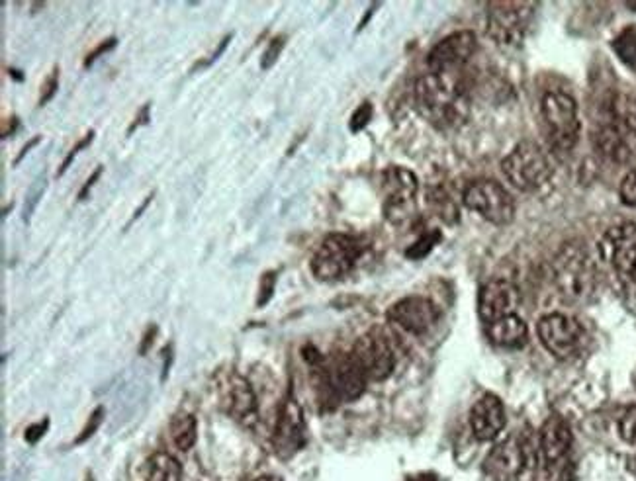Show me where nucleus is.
I'll return each mask as SVG.
<instances>
[{
    "label": "nucleus",
    "instance_id": "obj_1",
    "mask_svg": "<svg viewBox=\"0 0 636 481\" xmlns=\"http://www.w3.org/2000/svg\"><path fill=\"white\" fill-rule=\"evenodd\" d=\"M419 112L439 128H458L468 120V88L456 73H429L415 85Z\"/></svg>",
    "mask_w": 636,
    "mask_h": 481
},
{
    "label": "nucleus",
    "instance_id": "obj_2",
    "mask_svg": "<svg viewBox=\"0 0 636 481\" xmlns=\"http://www.w3.org/2000/svg\"><path fill=\"white\" fill-rule=\"evenodd\" d=\"M552 274L558 290L572 302H588L597 286V268L582 241H568L558 251Z\"/></svg>",
    "mask_w": 636,
    "mask_h": 481
},
{
    "label": "nucleus",
    "instance_id": "obj_3",
    "mask_svg": "<svg viewBox=\"0 0 636 481\" xmlns=\"http://www.w3.org/2000/svg\"><path fill=\"white\" fill-rule=\"evenodd\" d=\"M363 253L364 243L359 237L333 233L319 245L312 259V272L321 282L341 280L355 268Z\"/></svg>",
    "mask_w": 636,
    "mask_h": 481
},
{
    "label": "nucleus",
    "instance_id": "obj_4",
    "mask_svg": "<svg viewBox=\"0 0 636 481\" xmlns=\"http://www.w3.org/2000/svg\"><path fill=\"white\" fill-rule=\"evenodd\" d=\"M501 171L515 188L523 192H531L545 186L552 176V167L545 151L533 141L519 143L503 159Z\"/></svg>",
    "mask_w": 636,
    "mask_h": 481
},
{
    "label": "nucleus",
    "instance_id": "obj_5",
    "mask_svg": "<svg viewBox=\"0 0 636 481\" xmlns=\"http://www.w3.org/2000/svg\"><path fill=\"white\" fill-rule=\"evenodd\" d=\"M543 120L550 145L556 151H570L578 143L580 137V120H578V106L576 100L566 92H546L543 96Z\"/></svg>",
    "mask_w": 636,
    "mask_h": 481
},
{
    "label": "nucleus",
    "instance_id": "obj_6",
    "mask_svg": "<svg viewBox=\"0 0 636 481\" xmlns=\"http://www.w3.org/2000/svg\"><path fill=\"white\" fill-rule=\"evenodd\" d=\"M601 257L615 268L625 292L636 298V223L611 227L601 243Z\"/></svg>",
    "mask_w": 636,
    "mask_h": 481
},
{
    "label": "nucleus",
    "instance_id": "obj_7",
    "mask_svg": "<svg viewBox=\"0 0 636 481\" xmlns=\"http://www.w3.org/2000/svg\"><path fill=\"white\" fill-rule=\"evenodd\" d=\"M462 202L468 210L480 214L494 225H507L515 218V202L511 194L496 180H474L464 190Z\"/></svg>",
    "mask_w": 636,
    "mask_h": 481
},
{
    "label": "nucleus",
    "instance_id": "obj_8",
    "mask_svg": "<svg viewBox=\"0 0 636 481\" xmlns=\"http://www.w3.org/2000/svg\"><path fill=\"white\" fill-rule=\"evenodd\" d=\"M535 464V442L527 433L505 438L488 456L484 470L494 481L515 480L523 470Z\"/></svg>",
    "mask_w": 636,
    "mask_h": 481
},
{
    "label": "nucleus",
    "instance_id": "obj_9",
    "mask_svg": "<svg viewBox=\"0 0 636 481\" xmlns=\"http://www.w3.org/2000/svg\"><path fill=\"white\" fill-rule=\"evenodd\" d=\"M419 180L409 169L390 167L382 173L384 218L392 223H404L415 214V198Z\"/></svg>",
    "mask_w": 636,
    "mask_h": 481
},
{
    "label": "nucleus",
    "instance_id": "obj_10",
    "mask_svg": "<svg viewBox=\"0 0 636 481\" xmlns=\"http://www.w3.org/2000/svg\"><path fill=\"white\" fill-rule=\"evenodd\" d=\"M529 8L523 2H492L486 18L490 38L503 47H519L525 38Z\"/></svg>",
    "mask_w": 636,
    "mask_h": 481
},
{
    "label": "nucleus",
    "instance_id": "obj_11",
    "mask_svg": "<svg viewBox=\"0 0 636 481\" xmlns=\"http://www.w3.org/2000/svg\"><path fill=\"white\" fill-rule=\"evenodd\" d=\"M308 442V427L304 419V411L300 403L288 395L278 411V419L274 425L273 446L274 452L288 460L294 454H298Z\"/></svg>",
    "mask_w": 636,
    "mask_h": 481
},
{
    "label": "nucleus",
    "instance_id": "obj_12",
    "mask_svg": "<svg viewBox=\"0 0 636 481\" xmlns=\"http://www.w3.org/2000/svg\"><path fill=\"white\" fill-rule=\"evenodd\" d=\"M353 356L363 368L368 382L386 380L396 366V356H394L392 345L380 329H372L364 333L363 337L355 343Z\"/></svg>",
    "mask_w": 636,
    "mask_h": 481
},
{
    "label": "nucleus",
    "instance_id": "obj_13",
    "mask_svg": "<svg viewBox=\"0 0 636 481\" xmlns=\"http://www.w3.org/2000/svg\"><path fill=\"white\" fill-rule=\"evenodd\" d=\"M537 333L545 349L556 358H570L576 354L584 337L580 323L564 313L545 315L537 325Z\"/></svg>",
    "mask_w": 636,
    "mask_h": 481
},
{
    "label": "nucleus",
    "instance_id": "obj_14",
    "mask_svg": "<svg viewBox=\"0 0 636 481\" xmlns=\"http://www.w3.org/2000/svg\"><path fill=\"white\" fill-rule=\"evenodd\" d=\"M476 49L478 40L474 32H455L429 51L427 65L431 73H456L474 57Z\"/></svg>",
    "mask_w": 636,
    "mask_h": 481
},
{
    "label": "nucleus",
    "instance_id": "obj_15",
    "mask_svg": "<svg viewBox=\"0 0 636 481\" xmlns=\"http://www.w3.org/2000/svg\"><path fill=\"white\" fill-rule=\"evenodd\" d=\"M329 384L339 401H355L364 394L368 378L353 352H337L325 362Z\"/></svg>",
    "mask_w": 636,
    "mask_h": 481
},
{
    "label": "nucleus",
    "instance_id": "obj_16",
    "mask_svg": "<svg viewBox=\"0 0 636 481\" xmlns=\"http://www.w3.org/2000/svg\"><path fill=\"white\" fill-rule=\"evenodd\" d=\"M220 401L224 411L239 425L251 429L257 423L259 419L257 397L251 384L243 376L229 372L220 390Z\"/></svg>",
    "mask_w": 636,
    "mask_h": 481
},
{
    "label": "nucleus",
    "instance_id": "obj_17",
    "mask_svg": "<svg viewBox=\"0 0 636 481\" xmlns=\"http://www.w3.org/2000/svg\"><path fill=\"white\" fill-rule=\"evenodd\" d=\"M439 309L421 296H408L388 309V321L411 335H425L437 325Z\"/></svg>",
    "mask_w": 636,
    "mask_h": 481
},
{
    "label": "nucleus",
    "instance_id": "obj_18",
    "mask_svg": "<svg viewBox=\"0 0 636 481\" xmlns=\"http://www.w3.org/2000/svg\"><path fill=\"white\" fill-rule=\"evenodd\" d=\"M519 304H521L519 288L505 278H494L486 282L478 296V311L486 325L498 321L501 317L513 315Z\"/></svg>",
    "mask_w": 636,
    "mask_h": 481
},
{
    "label": "nucleus",
    "instance_id": "obj_19",
    "mask_svg": "<svg viewBox=\"0 0 636 481\" xmlns=\"http://www.w3.org/2000/svg\"><path fill=\"white\" fill-rule=\"evenodd\" d=\"M507 415L500 397L486 394L480 397L470 413V427L478 440H492L505 429Z\"/></svg>",
    "mask_w": 636,
    "mask_h": 481
},
{
    "label": "nucleus",
    "instance_id": "obj_20",
    "mask_svg": "<svg viewBox=\"0 0 636 481\" xmlns=\"http://www.w3.org/2000/svg\"><path fill=\"white\" fill-rule=\"evenodd\" d=\"M572 446V431L560 415H550L539 435V450L548 466H556Z\"/></svg>",
    "mask_w": 636,
    "mask_h": 481
},
{
    "label": "nucleus",
    "instance_id": "obj_21",
    "mask_svg": "<svg viewBox=\"0 0 636 481\" xmlns=\"http://www.w3.org/2000/svg\"><path fill=\"white\" fill-rule=\"evenodd\" d=\"M488 337L494 345L503 349H523L529 341V329L525 321L517 313H513L490 323Z\"/></svg>",
    "mask_w": 636,
    "mask_h": 481
},
{
    "label": "nucleus",
    "instance_id": "obj_22",
    "mask_svg": "<svg viewBox=\"0 0 636 481\" xmlns=\"http://www.w3.org/2000/svg\"><path fill=\"white\" fill-rule=\"evenodd\" d=\"M595 149L609 161L617 163V165H625L631 159V147L625 141V137L615 126H601L595 135Z\"/></svg>",
    "mask_w": 636,
    "mask_h": 481
},
{
    "label": "nucleus",
    "instance_id": "obj_23",
    "mask_svg": "<svg viewBox=\"0 0 636 481\" xmlns=\"http://www.w3.org/2000/svg\"><path fill=\"white\" fill-rule=\"evenodd\" d=\"M145 481H182V468L179 460L167 452H155L143 470Z\"/></svg>",
    "mask_w": 636,
    "mask_h": 481
},
{
    "label": "nucleus",
    "instance_id": "obj_24",
    "mask_svg": "<svg viewBox=\"0 0 636 481\" xmlns=\"http://www.w3.org/2000/svg\"><path fill=\"white\" fill-rule=\"evenodd\" d=\"M196 435H198V425H196V419L190 415V413H179L173 417L171 421V438L175 442V446L182 450V452H188L194 442H196Z\"/></svg>",
    "mask_w": 636,
    "mask_h": 481
},
{
    "label": "nucleus",
    "instance_id": "obj_25",
    "mask_svg": "<svg viewBox=\"0 0 636 481\" xmlns=\"http://www.w3.org/2000/svg\"><path fill=\"white\" fill-rule=\"evenodd\" d=\"M427 204L443 221H447V223L458 221V208H456L455 200L443 186H431L427 190Z\"/></svg>",
    "mask_w": 636,
    "mask_h": 481
},
{
    "label": "nucleus",
    "instance_id": "obj_26",
    "mask_svg": "<svg viewBox=\"0 0 636 481\" xmlns=\"http://www.w3.org/2000/svg\"><path fill=\"white\" fill-rule=\"evenodd\" d=\"M613 51L617 57L631 67L636 73V26L625 28L615 40H613Z\"/></svg>",
    "mask_w": 636,
    "mask_h": 481
},
{
    "label": "nucleus",
    "instance_id": "obj_27",
    "mask_svg": "<svg viewBox=\"0 0 636 481\" xmlns=\"http://www.w3.org/2000/svg\"><path fill=\"white\" fill-rule=\"evenodd\" d=\"M613 114L636 135V96L621 94L613 100Z\"/></svg>",
    "mask_w": 636,
    "mask_h": 481
},
{
    "label": "nucleus",
    "instance_id": "obj_28",
    "mask_svg": "<svg viewBox=\"0 0 636 481\" xmlns=\"http://www.w3.org/2000/svg\"><path fill=\"white\" fill-rule=\"evenodd\" d=\"M439 241H441V233H439L437 229L427 231V233H423V235L409 247L408 251H406V257L413 259V261L425 259V257L433 251V247H437Z\"/></svg>",
    "mask_w": 636,
    "mask_h": 481
},
{
    "label": "nucleus",
    "instance_id": "obj_29",
    "mask_svg": "<svg viewBox=\"0 0 636 481\" xmlns=\"http://www.w3.org/2000/svg\"><path fill=\"white\" fill-rule=\"evenodd\" d=\"M46 188L47 176L42 175L36 178V182H34V184H32V188L28 190V194H26V204H24V221H26V223L30 221L32 214L36 212V206H38V202L42 200V196H44Z\"/></svg>",
    "mask_w": 636,
    "mask_h": 481
},
{
    "label": "nucleus",
    "instance_id": "obj_30",
    "mask_svg": "<svg viewBox=\"0 0 636 481\" xmlns=\"http://www.w3.org/2000/svg\"><path fill=\"white\" fill-rule=\"evenodd\" d=\"M621 438L636 446V405H631L619 419Z\"/></svg>",
    "mask_w": 636,
    "mask_h": 481
},
{
    "label": "nucleus",
    "instance_id": "obj_31",
    "mask_svg": "<svg viewBox=\"0 0 636 481\" xmlns=\"http://www.w3.org/2000/svg\"><path fill=\"white\" fill-rule=\"evenodd\" d=\"M57 88H59V67H53L42 85V94H40V102H38L40 108L53 100V96L57 94Z\"/></svg>",
    "mask_w": 636,
    "mask_h": 481
},
{
    "label": "nucleus",
    "instance_id": "obj_32",
    "mask_svg": "<svg viewBox=\"0 0 636 481\" xmlns=\"http://www.w3.org/2000/svg\"><path fill=\"white\" fill-rule=\"evenodd\" d=\"M284 44H286V36H276L273 42L269 44L267 47V51L263 53V59H261V69H271L274 63H276V59L280 57V53H282V49H284Z\"/></svg>",
    "mask_w": 636,
    "mask_h": 481
},
{
    "label": "nucleus",
    "instance_id": "obj_33",
    "mask_svg": "<svg viewBox=\"0 0 636 481\" xmlns=\"http://www.w3.org/2000/svg\"><path fill=\"white\" fill-rule=\"evenodd\" d=\"M370 118H372V104H370V102H363V104L355 110V114L351 116V124H349L351 132H361V130H364V128L368 126Z\"/></svg>",
    "mask_w": 636,
    "mask_h": 481
},
{
    "label": "nucleus",
    "instance_id": "obj_34",
    "mask_svg": "<svg viewBox=\"0 0 636 481\" xmlns=\"http://www.w3.org/2000/svg\"><path fill=\"white\" fill-rule=\"evenodd\" d=\"M92 139H94V130L87 133V135H85V137H83V139H81V141H79V143H77V145H75V147L67 153V157L63 159V163H61V167H59V171H57V176H63L67 173V169L71 167V163L75 161V157L79 155V151H83L85 147H89L92 143Z\"/></svg>",
    "mask_w": 636,
    "mask_h": 481
},
{
    "label": "nucleus",
    "instance_id": "obj_35",
    "mask_svg": "<svg viewBox=\"0 0 636 481\" xmlns=\"http://www.w3.org/2000/svg\"><path fill=\"white\" fill-rule=\"evenodd\" d=\"M619 192H621V200H623L627 206L636 208V171H631L629 175L623 178Z\"/></svg>",
    "mask_w": 636,
    "mask_h": 481
},
{
    "label": "nucleus",
    "instance_id": "obj_36",
    "mask_svg": "<svg viewBox=\"0 0 636 481\" xmlns=\"http://www.w3.org/2000/svg\"><path fill=\"white\" fill-rule=\"evenodd\" d=\"M274 286H276V272H265L261 278V290L257 306H267V302L273 298Z\"/></svg>",
    "mask_w": 636,
    "mask_h": 481
},
{
    "label": "nucleus",
    "instance_id": "obj_37",
    "mask_svg": "<svg viewBox=\"0 0 636 481\" xmlns=\"http://www.w3.org/2000/svg\"><path fill=\"white\" fill-rule=\"evenodd\" d=\"M102 417H104V409L102 407H98L94 413L91 415V419H89V423H87V427L83 429V433H81V437L77 438V444H81V442H85L87 438H91L94 433H96V429L100 427V423H102Z\"/></svg>",
    "mask_w": 636,
    "mask_h": 481
},
{
    "label": "nucleus",
    "instance_id": "obj_38",
    "mask_svg": "<svg viewBox=\"0 0 636 481\" xmlns=\"http://www.w3.org/2000/svg\"><path fill=\"white\" fill-rule=\"evenodd\" d=\"M118 44V40L116 38H110V40H106V42H102V44L98 45L92 53L87 55V59H85V67H91L92 63L100 57V55H104V53H108V51H112L114 47Z\"/></svg>",
    "mask_w": 636,
    "mask_h": 481
},
{
    "label": "nucleus",
    "instance_id": "obj_39",
    "mask_svg": "<svg viewBox=\"0 0 636 481\" xmlns=\"http://www.w3.org/2000/svg\"><path fill=\"white\" fill-rule=\"evenodd\" d=\"M47 427H49V421H44V423H38V425H32V427H28L26 429V440L28 442H38L40 438L46 435Z\"/></svg>",
    "mask_w": 636,
    "mask_h": 481
},
{
    "label": "nucleus",
    "instance_id": "obj_40",
    "mask_svg": "<svg viewBox=\"0 0 636 481\" xmlns=\"http://www.w3.org/2000/svg\"><path fill=\"white\" fill-rule=\"evenodd\" d=\"M102 171H104V167H96V169H94V173L89 176V180L83 184V188H81V192H79V196H77L81 202H83V200H87V196H89V192H91L94 182L100 178Z\"/></svg>",
    "mask_w": 636,
    "mask_h": 481
},
{
    "label": "nucleus",
    "instance_id": "obj_41",
    "mask_svg": "<svg viewBox=\"0 0 636 481\" xmlns=\"http://www.w3.org/2000/svg\"><path fill=\"white\" fill-rule=\"evenodd\" d=\"M149 108H151V104H145L143 108H141V112L137 114L136 120H134V124L130 126V130H128V135H132L134 130H137L139 126H145L147 122H149Z\"/></svg>",
    "mask_w": 636,
    "mask_h": 481
},
{
    "label": "nucleus",
    "instance_id": "obj_42",
    "mask_svg": "<svg viewBox=\"0 0 636 481\" xmlns=\"http://www.w3.org/2000/svg\"><path fill=\"white\" fill-rule=\"evenodd\" d=\"M40 141H42V137H40V135L32 137V139H30V141H28V143H26V145L22 147V151L18 153V157L14 159V167H18V165H20V161H22V159H24V157H26V155H28V153H30V151H32V149H34V147H36V145L40 143Z\"/></svg>",
    "mask_w": 636,
    "mask_h": 481
},
{
    "label": "nucleus",
    "instance_id": "obj_43",
    "mask_svg": "<svg viewBox=\"0 0 636 481\" xmlns=\"http://www.w3.org/2000/svg\"><path fill=\"white\" fill-rule=\"evenodd\" d=\"M231 38H233L231 34H229V36H226V38H224V40L220 42V45H218V49H216V51L212 53V57H208V61H206V63H204L202 67H208V65H212L214 61H218V57H220V55H222V53L226 51V47H228L229 42H231Z\"/></svg>",
    "mask_w": 636,
    "mask_h": 481
},
{
    "label": "nucleus",
    "instance_id": "obj_44",
    "mask_svg": "<svg viewBox=\"0 0 636 481\" xmlns=\"http://www.w3.org/2000/svg\"><path fill=\"white\" fill-rule=\"evenodd\" d=\"M153 196H155V194L151 192V194H149V196H147V198L143 200V204H141V206L137 208L136 212H134V216H132V219H130V223L126 225V229H128V227H130V225H132V223H134V221H136V219L139 218V216H141V214H143L145 210H147V206L151 204V200H153Z\"/></svg>",
    "mask_w": 636,
    "mask_h": 481
},
{
    "label": "nucleus",
    "instance_id": "obj_45",
    "mask_svg": "<svg viewBox=\"0 0 636 481\" xmlns=\"http://www.w3.org/2000/svg\"><path fill=\"white\" fill-rule=\"evenodd\" d=\"M16 128H18V118H16V116H12L10 120H6V122H4V130H2V139H6L8 135H12V133L16 132Z\"/></svg>",
    "mask_w": 636,
    "mask_h": 481
},
{
    "label": "nucleus",
    "instance_id": "obj_46",
    "mask_svg": "<svg viewBox=\"0 0 636 481\" xmlns=\"http://www.w3.org/2000/svg\"><path fill=\"white\" fill-rule=\"evenodd\" d=\"M408 481H439V480H437V476H433V474H417V476H413V478H409Z\"/></svg>",
    "mask_w": 636,
    "mask_h": 481
},
{
    "label": "nucleus",
    "instance_id": "obj_47",
    "mask_svg": "<svg viewBox=\"0 0 636 481\" xmlns=\"http://www.w3.org/2000/svg\"><path fill=\"white\" fill-rule=\"evenodd\" d=\"M251 481H282L280 478H276V476H263V478H255V480Z\"/></svg>",
    "mask_w": 636,
    "mask_h": 481
},
{
    "label": "nucleus",
    "instance_id": "obj_48",
    "mask_svg": "<svg viewBox=\"0 0 636 481\" xmlns=\"http://www.w3.org/2000/svg\"><path fill=\"white\" fill-rule=\"evenodd\" d=\"M627 6L636 12V2H627Z\"/></svg>",
    "mask_w": 636,
    "mask_h": 481
},
{
    "label": "nucleus",
    "instance_id": "obj_49",
    "mask_svg": "<svg viewBox=\"0 0 636 481\" xmlns=\"http://www.w3.org/2000/svg\"><path fill=\"white\" fill-rule=\"evenodd\" d=\"M633 470H635V472H636V458H635V460H633Z\"/></svg>",
    "mask_w": 636,
    "mask_h": 481
}]
</instances>
